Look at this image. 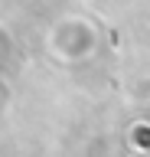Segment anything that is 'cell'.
<instances>
[{
	"mask_svg": "<svg viewBox=\"0 0 150 157\" xmlns=\"http://www.w3.org/2000/svg\"><path fill=\"white\" fill-rule=\"evenodd\" d=\"M98 49V29L85 17H62L46 33V52L62 66H75Z\"/></svg>",
	"mask_w": 150,
	"mask_h": 157,
	"instance_id": "cell-1",
	"label": "cell"
},
{
	"mask_svg": "<svg viewBox=\"0 0 150 157\" xmlns=\"http://www.w3.org/2000/svg\"><path fill=\"white\" fill-rule=\"evenodd\" d=\"M16 56H20V49H16V36H13L7 26H0V72H3V75L16 66Z\"/></svg>",
	"mask_w": 150,
	"mask_h": 157,
	"instance_id": "cell-2",
	"label": "cell"
},
{
	"mask_svg": "<svg viewBox=\"0 0 150 157\" xmlns=\"http://www.w3.org/2000/svg\"><path fill=\"white\" fill-rule=\"evenodd\" d=\"M10 105H13V85H10V78L0 72V121H3V115L10 111Z\"/></svg>",
	"mask_w": 150,
	"mask_h": 157,
	"instance_id": "cell-3",
	"label": "cell"
}]
</instances>
